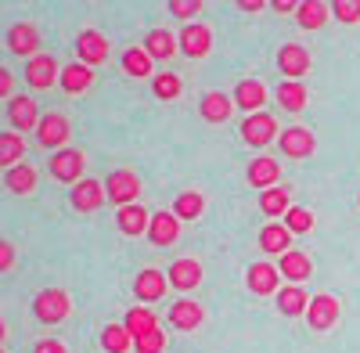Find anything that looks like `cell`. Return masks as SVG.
I'll return each mask as SVG.
<instances>
[{
  "label": "cell",
  "instance_id": "obj_16",
  "mask_svg": "<svg viewBox=\"0 0 360 353\" xmlns=\"http://www.w3.org/2000/svg\"><path fill=\"white\" fill-rule=\"evenodd\" d=\"M335 321H339V300H335V296L321 292V296H314V300H310L307 325H310L314 332H328V328H335Z\"/></svg>",
  "mask_w": 360,
  "mask_h": 353
},
{
  "label": "cell",
  "instance_id": "obj_49",
  "mask_svg": "<svg viewBox=\"0 0 360 353\" xmlns=\"http://www.w3.org/2000/svg\"><path fill=\"white\" fill-rule=\"evenodd\" d=\"M0 353H8V349H4V346H0Z\"/></svg>",
  "mask_w": 360,
  "mask_h": 353
},
{
  "label": "cell",
  "instance_id": "obj_26",
  "mask_svg": "<svg viewBox=\"0 0 360 353\" xmlns=\"http://www.w3.org/2000/svg\"><path fill=\"white\" fill-rule=\"evenodd\" d=\"M166 278H169V288L191 292V288H198V281H202V263H198V259H176L173 267L166 271Z\"/></svg>",
  "mask_w": 360,
  "mask_h": 353
},
{
  "label": "cell",
  "instance_id": "obj_10",
  "mask_svg": "<svg viewBox=\"0 0 360 353\" xmlns=\"http://www.w3.org/2000/svg\"><path fill=\"white\" fill-rule=\"evenodd\" d=\"M245 285H249L252 296H278L281 292V271L274 267V263L259 259V263H252V267L245 271Z\"/></svg>",
  "mask_w": 360,
  "mask_h": 353
},
{
  "label": "cell",
  "instance_id": "obj_47",
  "mask_svg": "<svg viewBox=\"0 0 360 353\" xmlns=\"http://www.w3.org/2000/svg\"><path fill=\"white\" fill-rule=\"evenodd\" d=\"M295 8L299 4H292V0H274V4H270V11H278V15H295Z\"/></svg>",
  "mask_w": 360,
  "mask_h": 353
},
{
  "label": "cell",
  "instance_id": "obj_11",
  "mask_svg": "<svg viewBox=\"0 0 360 353\" xmlns=\"http://www.w3.org/2000/svg\"><path fill=\"white\" fill-rule=\"evenodd\" d=\"M8 123L15 134H29V130H37L40 127V108L37 101L29 98V94H15L8 101Z\"/></svg>",
  "mask_w": 360,
  "mask_h": 353
},
{
  "label": "cell",
  "instance_id": "obj_23",
  "mask_svg": "<svg viewBox=\"0 0 360 353\" xmlns=\"http://www.w3.org/2000/svg\"><path fill=\"white\" fill-rule=\"evenodd\" d=\"M58 86H62L65 94H86L90 86H94V69H86L83 62H69L62 69V76H58Z\"/></svg>",
  "mask_w": 360,
  "mask_h": 353
},
{
  "label": "cell",
  "instance_id": "obj_46",
  "mask_svg": "<svg viewBox=\"0 0 360 353\" xmlns=\"http://www.w3.org/2000/svg\"><path fill=\"white\" fill-rule=\"evenodd\" d=\"M266 4L263 0H238V11H245V15H259Z\"/></svg>",
  "mask_w": 360,
  "mask_h": 353
},
{
  "label": "cell",
  "instance_id": "obj_22",
  "mask_svg": "<svg viewBox=\"0 0 360 353\" xmlns=\"http://www.w3.org/2000/svg\"><path fill=\"white\" fill-rule=\"evenodd\" d=\"M278 271H281V278H288V285H303L314 274V259L303 249H288L278 263Z\"/></svg>",
  "mask_w": 360,
  "mask_h": 353
},
{
  "label": "cell",
  "instance_id": "obj_25",
  "mask_svg": "<svg viewBox=\"0 0 360 353\" xmlns=\"http://www.w3.org/2000/svg\"><path fill=\"white\" fill-rule=\"evenodd\" d=\"M198 112H202L205 123H227L231 112H234V101H231V94H224V91H209V94H202Z\"/></svg>",
  "mask_w": 360,
  "mask_h": 353
},
{
  "label": "cell",
  "instance_id": "obj_4",
  "mask_svg": "<svg viewBox=\"0 0 360 353\" xmlns=\"http://www.w3.org/2000/svg\"><path fill=\"white\" fill-rule=\"evenodd\" d=\"M51 176L58 184H79L83 181V169H86V155L79 152V148H62V152H54L51 155Z\"/></svg>",
  "mask_w": 360,
  "mask_h": 353
},
{
  "label": "cell",
  "instance_id": "obj_37",
  "mask_svg": "<svg viewBox=\"0 0 360 353\" xmlns=\"http://www.w3.org/2000/svg\"><path fill=\"white\" fill-rule=\"evenodd\" d=\"M101 349L105 353H130L134 349V335L123 325H105L101 328Z\"/></svg>",
  "mask_w": 360,
  "mask_h": 353
},
{
  "label": "cell",
  "instance_id": "obj_5",
  "mask_svg": "<svg viewBox=\"0 0 360 353\" xmlns=\"http://www.w3.org/2000/svg\"><path fill=\"white\" fill-rule=\"evenodd\" d=\"M274 137H281V127L270 112H256V115H245L242 120V141L249 148H266Z\"/></svg>",
  "mask_w": 360,
  "mask_h": 353
},
{
  "label": "cell",
  "instance_id": "obj_20",
  "mask_svg": "<svg viewBox=\"0 0 360 353\" xmlns=\"http://www.w3.org/2000/svg\"><path fill=\"white\" fill-rule=\"evenodd\" d=\"M148 224H152V213H148L141 202L123 205V210L115 213V227L123 231L127 238H141V234H148Z\"/></svg>",
  "mask_w": 360,
  "mask_h": 353
},
{
  "label": "cell",
  "instance_id": "obj_36",
  "mask_svg": "<svg viewBox=\"0 0 360 353\" xmlns=\"http://www.w3.org/2000/svg\"><path fill=\"white\" fill-rule=\"evenodd\" d=\"M205 210V195L202 191H180L176 202H173V217L184 224V220H198Z\"/></svg>",
  "mask_w": 360,
  "mask_h": 353
},
{
  "label": "cell",
  "instance_id": "obj_34",
  "mask_svg": "<svg viewBox=\"0 0 360 353\" xmlns=\"http://www.w3.org/2000/svg\"><path fill=\"white\" fill-rule=\"evenodd\" d=\"M22 155H25V137L15 134V130H11V134H8V130L0 134V169L8 173L11 166L22 162Z\"/></svg>",
  "mask_w": 360,
  "mask_h": 353
},
{
  "label": "cell",
  "instance_id": "obj_33",
  "mask_svg": "<svg viewBox=\"0 0 360 353\" xmlns=\"http://www.w3.org/2000/svg\"><path fill=\"white\" fill-rule=\"evenodd\" d=\"M123 328L137 339V335H144V332L159 328V317H155V310H152V307H130V310H127V317H123Z\"/></svg>",
  "mask_w": 360,
  "mask_h": 353
},
{
  "label": "cell",
  "instance_id": "obj_8",
  "mask_svg": "<svg viewBox=\"0 0 360 353\" xmlns=\"http://www.w3.org/2000/svg\"><path fill=\"white\" fill-rule=\"evenodd\" d=\"M76 58L86 69L105 65L108 62V40H105V33H98V29H83V33L76 37Z\"/></svg>",
  "mask_w": 360,
  "mask_h": 353
},
{
  "label": "cell",
  "instance_id": "obj_38",
  "mask_svg": "<svg viewBox=\"0 0 360 353\" xmlns=\"http://www.w3.org/2000/svg\"><path fill=\"white\" fill-rule=\"evenodd\" d=\"M152 94H155L159 101H176L180 94H184V79H180L176 72H155Z\"/></svg>",
  "mask_w": 360,
  "mask_h": 353
},
{
  "label": "cell",
  "instance_id": "obj_18",
  "mask_svg": "<svg viewBox=\"0 0 360 353\" xmlns=\"http://www.w3.org/2000/svg\"><path fill=\"white\" fill-rule=\"evenodd\" d=\"M231 101L242 108V112H249V115L263 112V105H266V83H259V79H252V76H249V79H238Z\"/></svg>",
  "mask_w": 360,
  "mask_h": 353
},
{
  "label": "cell",
  "instance_id": "obj_43",
  "mask_svg": "<svg viewBox=\"0 0 360 353\" xmlns=\"http://www.w3.org/2000/svg\"><path fill=\"white\" fill-rule=\"evenodd\" d=\"M15 263H18V249H15L8 238H0V274L15 271Z\"/></svg>",
  "mask_w": 360,
  "mask_h": 353
},
{
  "label": "cell",
  "instance_id": "obj_14",
  "mask_svg": "<svg viewBox=\"0 0 360 353\" xmlns=\"http://www.w3.org/2000/svg\"><path fill=\"white\" fill-rule=\"evenodd\" d=\"M278 144H281V155H288V159H310V155L317 152V137H314L307 127H288V130H281Z\"/></svg>",
  "mask_w": 360,
  "mask_h": 353
},
{
  "label": "cell",
  "instance_id": "obj_1",
  "mask_svg": "<svg viewBox=\"0 0 360 353\" xmlns=\"http://www.w3.org/2000/svg\"><path fill=\"white\" fill-rule=\"evenodd\" d=\"M72 314V300L65 288H40L33 296V317L40 325H62Z\"/></svg>",
  "mask_w": 360,
  "mask_h": 353
},
{
  "label": "cell",
  "instance_id": "obj_44",
  "mask_svg": "<svg viewBox=\"0 0 360 353\" xmlns=\"http://www.w3.org/2000/svg\"><path fill=\"white\" fill-rule=\"evenodd\" d=\"M15 98V76L0 65V101H11Z\"/></svg>",
  "mask_w": 360,
  "mask_h": 353
},
{
  "label": "cell",
  "instance_id": "obj_50",
  "mask_svg": "<svg viewBox=\"0 0 360 353\" xmlns=\"http://www.w3.org/2000/svg\"><path fill=\"white\" fill-rule=\"evenodd\" d=\"M356 205H360V195H356Z\"/></svg>",
  "mask_w": 360,
  "mask_h": 353
},
{
  "label": "cell",
  "instance_id": "obj_12",
  "mask_svg": "<svg viewBox=\"0 0 360 353\" xmlns=\"http://www.w3.org/2000/svg\"><path fill=\"white\" fill-rule=\"evenodd\" d=\"M176 47L188 58H205L209 51H213V29H209L205 22H188L184 29H180Z\"/></svg>",
  "mask_w": 360,
  "mask_h": 353
},
{
  "label": "cell",
  "instance_id": "obj_30",
  "mask_svg": "<svg viewBox=\"0 0 360 353\" xmlns=\"http://www.w3.org/2000/svg\"><path fill=\"white\" fill-rule=\"evenodd\" d=\"M259 249H263L266 256H285V252L292 249L288 227H285V224H266V227L259 231Z\"/></svg>",
  "mask_w": 360,
  "mask_h": 353
},
{
  "label": "cell",
  "instance_id": "obj_3",
  "mask_svg": "<svg viewBox=\"0 0 360 353\" xmlns=\"http://www.w3.org/2000/svg\"><path fill=\"white\" fill-rule=\"evenodd\" d=\"M105 191H108V202L115 210H123V205H134L137 195H141V176L134 169H112L105 176Z\"/></svg>",
  "mask_w": 360,
  "mask_h": 353
},
{
  "label": "cell",
  "instance_id": "obj_9",
  "mask_svg": "<svg viewBox=\"0 0 360 353\" xmlns=\"http://www.w3.org/2000/svg\"><path fill=\"white\" fill-rule=\"evenodd\" d=\"M58 76H62V69H58L54 54H37L25 62V83L33 86V91H51L58 83Z\"/></svg>",
  "mask_w": 360,
  "mask_h": 353
},
{
  "label": "cell",
  "instance_id": "obj_29",
  "mask_svg": "<svg viewBox=\"0 0 360 353\" xmlns=\"http://www.w3.org/2000/svg\"><path fill=\"white\" fill-rule=\"evenodd\" d=\"M259 210H263V217H270V220L285 217V213L292 210V188L278 184V188H270V191H259Z\"/></svg>",
  "mask_w": 360,
  "mask_h": 353
},
{
  "label": "cell",
  "instance_id": "obj_45",
  "mask_svg": "<svg viewBox=\"0 0 360 353\" xmlns=\"http://www.w3.org/2000/svg\"><path fill=\"white\" fill-rule=\"evenodd\" d=\"M33 353H69V349H65V342H62V339L47 335V339H40V342L33 346Z\"/></svg>",
  "mask_w": 360,
  "mask_h": 353
},
{
  "label": "cell",
  "instance_id": "obj_2",
  "mask_svg": "<svg viewBox=\"0 0 360 353\" xmlns=\"http://www.w3.org/2000/svg\"><path fill=\"white\" fill-rule=\"evenodd\" d=\"M69 137H72V123L65 120L62 112L40 115V127H37V144H40V148L62 152V148H69Z\"/></svg>",
  "mask_w": 360,
  "mask_h": 353
},
{
  "label": "cell",
  "instance_id": "obj_7",
  "mask_svg": "<svg viewBox=\"0 0 360 353\" xmlns=\"http://www.w3.org/2000/svg\"><path fill=\"white\" fill-rule=\"evenodd\" d=\"M278 72L288 76V83H303V76L310 72V51L303 44H281V51H278Z\"/></svg>",
  "mask_w": 360,
  "mask_h": 353
},
{
  "label": "cell",
  "instance_id": "obj_28",
  "mask_svg": "<svg viewBox=\"0 0 360 353\" xmlns=\"http://www.w3.org/2000/svg\"><path fill=\"white\" fill-rule=\"evenodd\" d=\"M328 18H332V4H324V0H303V4L295 8V22H299V29H307V33L324 29Z\"/></svg>",
  "mask_w": 360,
  "mask_h": 353
},
{
  "label": "cell",
  "instance_id": "obj_40",
  "mask_svg": "<svg viewBox=\"0 0 360 353\" xmlns=\"http://www.w3.org/2000/svg\"><path fill=\"white\" fill-rule=\"evenodd\" d=\"M134 349L137 353H166V332L162 328H152V332H144L134 339Z\"/></svg>",
  "mask_w": 360,
  "mask_h": 353
},
{
  "label": "cell",
  "instance_id": "obj_32",
  "mask_svg": "<svg viewBox=\"0 0 360 353\" xmlns=\"http://www.w3.org/2000/svg\"><path fill=\"white\" fill-rule=\"evenodd\" d=\"M123 72L134 76V79H155V72H152V54H148L144 47L123 51Z\"/></svg>",
  "mask_w": 360,
  "mask_h": 353
},
{
  "label": "cell",
  "instance_id": "obj_39",
  "mask_svg": "<svg viewBox=\"0 0 360 353\" xmlns=\"http://www.w3.org/2000/svg\"><path fill=\"white\" fill-rule=\"evenodd\" d=\"M285 227H288V234H310L314 231V213L303 210V205H292V210L285 213Z\"/></svg>",
  "mask_w": 360,
  "mask_h": 353
},
{
  "label": "cell",
  "instance_id": "obj_6",
  "mask_svg": "<svg viewBox=\"0 0 360 353\" xmlns=\"http://www.w3.org/2000/svg\"><path fill=\"white\" fill-rule=\"evenodd\" d=\"M69 202L76 213H98L101 205L108 202V191H105V181H94V176H83V181L69 191Z\"/></svg>",
  "mask_w": 360,
  "mask_h": 353
},
{
  "label": "cell",
  "instance_id": "obj_24",
  "mask_svg": "<svg viewBox=\"0 0 360 353\" xmlns=\"http://www.w3.org/2000/svg\"><path fill=\"white\" fill-rule=\"evenodd\" d=\"M37 184H40V173H37L33 162H18V166H11V169L4 173V188H8L11 195H33Z\"/></svg>",
  "mask_w": 360,
  "mask_h": 353
},
{
  "label": "cell",
  "instance_id": "obj_13",
  "mask_svg": "<svg viewBox=\"0 0 360 353\" xmlns=\"http://www.w3.org/2000/svg\"><path fill=\"white\" fill-rule=\"evenodd\" d=\"M8 51L25 58V62H29V58H37L40 54V29L33 22H15L8 29Z\"/></svg>",
  "mask_w": 360,
  "mask_h": 353
},
{
  "label": "cell",
  "instance_id": "obj_42",
  "mask_svg": "<svg viewBox=\"0 0 360 353\" xmlns=\"http://www.w3.org/2000/svg\"><path fill=\"white\" fill-rule=\"evenodd\" d=\"M169 15L173 18H195V15H202V0H169Z\"/></svg>",
  "mask_w": 360,
  "mask_h": 353
},
{
  "label": "cell",
  "instance_id": "obj_31",
  "mask_svg": "<svg viewBox=\"0 0 360 353\" xmlns=\"http://www.w3.org/2000/svg\"><path fill=\"white\" fill-rule=\"evenodd\" d=\"M148 54H152V62H166V58H173L180 47H176V37L169 33V29H152V33L144 37L141 44Z\"/></svg>",
  "mask_w": 360,
  "mask_h": 353
},
{
  "label": "cell",
  "instance_id": "obj_48",
  "mask_svg": "<svg viewBox=\"0 0 360 353\" xmlns=\"http://www.w3.org/2000/svg\"><path fill=\"white\" fill-rule=\"evenodd\" d=\"M4 339H8V325L0 321V346H4Z\"/></svg>",
  "mask_w": 360,
  "mask_h": 353
},
{
  "label": "cell",
  "instance_id": "obj_27",
  "mask_svg": "<svg viewBox=\"0 0 360 353\" xmlns=\"http://www.w3.org/2000/svg\"><path fill=\"white\" fill-rule=\"evenodd\" d=\"M310 292L303 288V285H285L278 296H274V303H278V310L285 314V317H299V314H307L310 310Z\"/></svg>",
  "mask_w": 360,
  "mask_h": 353
},
{
  "label": "cell",
  "instance_id": "obj_41",
  "mask_svg": "<svg viewBox=\"0 0 360 353\" xmlns=\"http://www.w3.org/2000/svg\"><path fill=\"white\" fill-rule=\"evenodd\" d=\"M332 18L346 25L360 22V0H332Z\"/></svg>",
  "mask_w": 360,
  "mask_h": 353
},
{
  "label": "cell",
  "instance_id": "obj_21",
  "mask_svg": "<svg viewBox=\"0 0 360 353\" xmlns=\"http://www.w3.org/2000/svg\"><path fill=\"white\" fill-rule=\"evenodd\" d=\"M202 321H205V307L195 303V300H176V303L169 307V325L180 328V332L202 328Z\"/></svg>",
  "mask_w": 360,
  "mask_h": 353
},
{
  "label": "cell",
  "instance_id": "obj_19",
  "mask_svg": "<svg viewBox=\"0 0 360 353\" xmlns=\"http://www.w3.org/2000/svg\"><path fill=\"white\" fill-rule=\"evenodd\" d=\"M180 238V220L173 217V210H162V213H152V224H148V242L166 249Z\"/></svg>",
  "mask_w": 360,
  "mask_h": 353
},
{
  "label": "cell",
  "instance_id": "obj_15",
  "mask_svg": "<svg viewBox=\"0 0 360 353\" xmlns=\"http://www.w3.org/2000/svg\"><path fill=\"white\" fill-rule=\"evenodd\" d=\"M166 288H169V278L155 267H144L137 278H134V296L137 303H159L166 296Z\"/></svg>",
  "mask_w": 360,
  "mask_h": 353
},
{
  "label": "cell",
  "instance_id": "obj_35",
  "mask_svg": "<svg viewBox=\"0 0 360 353\" xmlns=\"http://www.w3.org/2000/svg\"><path fill=\"white\" fill-rule=\"evenodd\" d=\"M274 98H278V105L285 108V112H303L307 108V101H310V94H307V86L303 83H278V91H274Z\"/></svg>",
  "mask_w": 360,
  "mask_h": 353
},
{
  "label": "cell",
  "instance_id": "obj_17",
  "mask_svg": "<svg viewBox=\"0 0 360 353\" xmlns=\"http://www.w3.org/2000/svg\"><path fill=\"white\" fill-rule=\"evenodd\" d=\"M245 181H249V188H256V191L278 188V181H281V162H278V159H270V155L252 159L249 169H245Z\"/></svg>",
  "mask_w": 360,
  "mask_h": 353
}]
</instances>
